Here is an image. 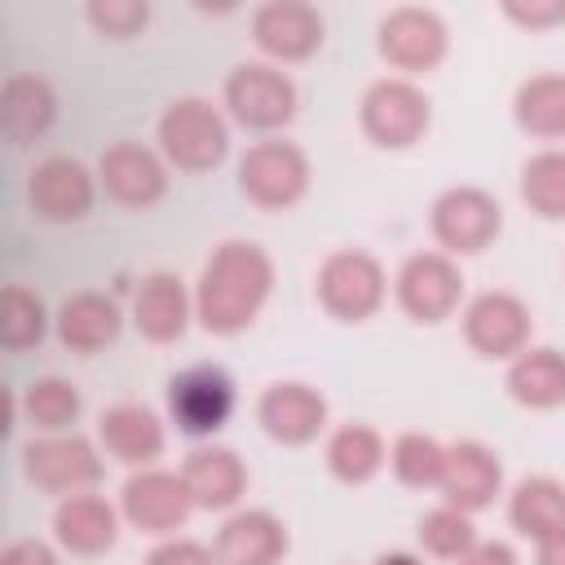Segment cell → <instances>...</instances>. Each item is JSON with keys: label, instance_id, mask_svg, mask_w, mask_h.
I'll return each mask as SVG.
<instances>
[{"label": "cell", "instance_id": "1", "mask_svg": "<svg viewBox=\"0 0 565 565\" xmlns=\"http://www.w3.org/2000/svg\"><path fill=\"white\" fill-rule=\"evenodd\" d=\"M269 296H274V256L260 243L230 238L207 256L194 282V318L212 335H238L256 322Z\"/></svg>", "mask_w": 565, "mask_h": 565}, {"label": "cell", "instance_id": "2", "mask_svg": "<svg viewBox=\"0 0 565 565\" xmlns=\"http://www.w3.org/2000/svg\"><path fill=\"white\" fill-rule=\"evenodd\" d=\"M159 154L181 172H212L230 154V124L207 97H177L159 115Z\"/></svg>", "mask_w": 565, "mask_h": 565}, {"label": "cell", "instance_id": "3", "mask_svg": "<svg viewBox=\"0 0 565 565\" xmlns=\"http://www.w3.org/2000/svg\"><path fill=\"white\" fill-rule=\"evenodd\" d=\"M22 472L35 490L49 494H88L106 477L102 450L79 433H40L22 446Z\"/></svg>", "mask_w": 565, "mask_h": 565}, {"label": "cell", "instance_id": "4", "mask_svg": "<svg viewBox=\"0 0 565 565\" xmlns=\"http://www.w3.org/2000/svg\"><path fill=\"white\" fill-rule=\"evenodd\" d=\"M309 181H313L309 154H305L296 141H282V137L256 141V146H247V154L238 159V190H243L256 207H269V212L296 207V203L309 194Z\"/></svg>", "mask_w": 565, "mask_h": 565}, {"label": "cell", "instance_id": "5", "mask_svg": "<svg viewBox=\"0 0 565 565\" xmlns=\"http://www.w3.org/2000/svg\"><path fill=\"white\" fill-rule=\"evenodd\" d=\"M296 106H300V93H296L291 75L274 62H243L225 79V110L234 124H243L252 132L287 128L296 119Z\"/></svg>", "mask_w": 565, "mask_h": 565}, {"label": "cell", "instance_id": "6", "mask_svg": "<svg viewBox=\"0 0 565 565\" xmlns=\"http://www.w3.org/2000/svg\"><path fill=\"white\" fill-rule=\"evenodd\" d=\"M362 132L384 146V150H406L415 141H424L428 124H433V102L419 84H411L406 75H388V79H375L366 93H362Z\"/></svg>", "mask_w": 565, "mask_h": 565}, {"label": "cell", "instance_id": "7", "mask_svg": "<svg viewBox=\"0 0 565 565\" xmlns=\"http://www.w3.org/2000/svg\"><path fill=\"white\" fill-rule=\"evenodd\" d=\"M388 296L384 265L362 247H340L318 265V305L340 322H366Z\"/></svg>", "mask_w": 565, "mask_h": 565}, {"label": "cell", "instance_id": "8", "mask_svg": "<svg viewBox=\"0 0 565 565\" xmlns=\"http://www.w3.org/2000/svg\"><path fill=\"white\" fill-rule=\"evenodd\" d=\"M428 225H433V238L446 256H477L499 238L503 207L481 185H450L433 199Z\"/></svg>", "mask_w": 565, "mask_h": 565}, {"label": "cell", "instance_id": "9", "mask_svg": "<svg viewBox=\"0 0 565 565\" xmlns=\"http://www.w3.org/2000/svg\"><path fill=\"white\" fill-rule=\"evenodd\" d=\"M238 406V388L225 366L216 362H194L168 380V415L177 433L185 437H212L230 424Z\"/></svg>", "mask_w": 565, "mask_h": 565}, {"label": "cell", "instance_id": "10", "mask_svg": "<svg viewBox=\"0 0 565 565\" xmlns=\"http://www.w3.org/2000/svg\"><path fill=\"white\" fill-rule=\"evenodd\" d=\"M530 305L512 291H477L463 305V340L472 353L490 358V362H512L516 353L530 349Z\"/></svg>", "mask_w": 565, "mask_h": 565}, {"label": "cell", "instance_id": "11", "mask_svg": "<svg viewBox=\"0 0 565 565\" xmlns=\"http://www.w3.org/2000/svg\"><path fill=\"white\" fill-rule=\"evenodd\" d=\"M393 296L415 322H446L463 300V274L446 252H415L393 278Z\"/></svg>", "mask_w": 565, "mask_h": 565}, {"label": "cell", "instance_id": "12", "mask_svg": "<svg viewBox=\"0 0 565 565\" xmlns=\"http://www.w3.org/2000/svg\"><path fill=\"white\" fill-rule=\"evenodd\" d=\"M119 512H124V521L132 530L168 539L190 521L194 499H190L181 472H172V468H137L119 490Z\"/></svg>", "mask_w": 565, "mask_h": 565}, {"label": "cell", "instance_id": "13", "mask_svg": "<svg viewBox=\"0 0 565 565\" xmlns=\"http://www.w3.org/2000/svg\"><path fill=\"white\" fill-rule=\"evenodd\" d=\"M380 57L402 71V75H419V71H433L446 49H450V31L441 22L437 9H424V4H397L393 13H384L380 22Z\"/></svg>", "mask_w": 565, "mask_h": 565}, {"label": "cell", "instance_id": "14", "mask_svg": "<svg viewBox=\"0 0 565 565\" xmlns=\"http://www.w3.org/2000/svg\"><path fill=\"white\" fill-rule=\"evenodd\" d=\"M97 172H88L71 154H49L26 172V207L49 225H71L93 212Z\"/></svg>", "mask_w": 565, "mask_h": 565}, {"label": "cell", "instance_id": "15", "mask_svg": "<svg viewBox=\"0 0 565 565\" xmlns=\"http://www.w3.org/2000/svg\"><path fill=\"white\" fill-rule=\"evenodd\" d=\"M97 185L119 207H154L168 194V159L141 141H115L97 159Z\"/></svg>", "mask_w": 565, "mask_h": 565}, {"label": "cell", "instance_id": "16", "mask_svg": "<svg viewBox=\"0 0 565 565\" xmlns=\"http://www.w3.org/2000/svg\"><path fill=\"white\" fill-rule=\"evenodd\" d=\"M252 40L274 62H305L322 49L327 22L305 0H269L252 13Z\"/></svg>", "mask_w": 565, "mask_h": 565}, {"label": "cell", "instance_id": "17", "mask_svg": "<svg viewBox=\"0 0 565 565\" xmlns=\"http://www.w3.org/2000/svg\"><path fill=\"white\" fill-rule=\"evenodd\" d=\"M441 499L459 512H481L499 499L503 490V463L499 455L477 441V437H463V441H450L446 446V468H441Z\"/></svg>", "mask_w": 565, "mask_h": 565}, {"label": "cell", "instance_id": "18", "mask_svg": "<svg viewBox=\"0 0 565 565\" xmlns=\"http://www.w3.org/2000/svg\"><path fill=\"white\" fill-rule=\"evenodd\" d=\"M256 419H260V428L274 441H282V446H309L327 428V397L313 384L282 380V384H269L260 393Z\"/></svg>", "mask_w": 565, "mask_h": 565}, {"label": "cell", "instance_id": "19", "mask_svg": "<svg viewBox=\"0 0 565 565\" xmlns=\"http://www.w3.org/2000/svg\"><path fill=\"white\" fill-rule=\"evenodd\" d=\"M97 441L119 463L154 468V459L163 455L168 433H163V419L150 406H141V402H115L97 419Z\"/></svg>", "mask_w": 565, "mask_h": 565}, {"label": "cell", "instance_id": "20", "mask_svg": "<svg viewBox=\"0 0 565 565\" xmlns=\"http://www.w3.org/2000/svg\"><path fill=\"white\" fill-rule=\"evenodd\" d=\"M194 318V296L185 291V282L168 269H154L141 278V287L132 291V322L150 344H172L185 335Z\"/></svg>", "mask_w": 565, "mask_h": 565}, {"label": "cell", "instance_id": "21", "mask_svg": "<svg viewBox=\"0 0 565 565\" xmlns=\"http://www.w3.org/2000/svg\"><path fill=\"white\" fill-rule=\"evenodd\" d=\"M216 565H278L287 556V525L265 508H243L216 530Z\"/></svg>", "mask_w": 565, "mask_h": 565}, {"label": "cell", "instance_id": "22", "mask_svg": "<svg viewBox=\"0 0 565 565\" xmlns=\"http://www.w3.org/2000/svg\"><path fill=\"white\" fill-rule=\"evenodd\" d=\"M119 516L124 512L115 503H106L102 494H93V490L71 494L53 512V539L75 556H102L119 539Z\"/></svg>", "mask_w": 565, "mask_h": 565}, {"label": "cell", "instance_id": "23", "mask_svg": "<svg viewBox=\"0 0 565 565\" xmlns=\"http://www.w3.org/2000/svg\"><path fill=\"white\" fill-rule=\"evenodd\" d=\"M181 477H185L194 508H203V512H225L247 494V468L230 446L190 450V459L181 463Z\"/></svg>", "mask_w": 565, "mask_h": 565}, {"label": "cell", "instance_id": "24", "mask_svg": "<svg viewBox=\"0 0 565 565\" xmlns=\"http://www.w3.org/2000/svg\"><path fill=\"white\" fill-rule=\"evenodd\" d=\"M53 327H57V340L71 353H102L119 340L124 313L106 291H75V296L62 300Z\"/></svg>", "mask_w": 565, "mask_h": 565}, {"label": "cell", "instance_id": "25", "mask_svg": "<svg viewBox=\"0 0 565 565\" xmlns=\"http://www.w3.org/2000/svg\"><path fill=\"white\" fill-rule=\"evenodd\" d=\"M0 119H4V137L9 146H31L40 141L53 119H57V93L44 75L31 71H13L4 79V97H0Z\"/></svg>", "mask_w": 565, "mask_h": 565}, {"label": "cell", "instance_id": "26", "mask_svg": "<svg viewBox=\"0 0 565 565\" xmlns=\"http://www.w3.org/2000/svg\"><path fill=\"white\" fill-rule=\"evenodd\" d=\"M508 397L530 411H556L565 406V353L552 344H530L508 362Z\"/></svg>", "mask_w": 565, "mask_h": 565}, {"label": "cell", "instance_id": "27", "mask_svg": "<svg viewBox=\"0 0 565 565\" xmlns=\"http://www.w3.org/2000/svg\"><path fill=\"white\" fill-rule=\"evenodd\" d=\"M508 521L516 534H525L534 543L561 534L565 530V481H556V477L516 481V490L508 499Z\"/></svg>", "mask_w": 565, "mask_h": 565}, {"label": "cell", "instance_id": "28", "mask_svg": "<svg viewBox=\"0 0 565 565\" xmlns=\"http://www.w3.org/2000/svg\"><path fill=\"white\" fill-rule=\"evenodd\" d=\"M512 119L521 132L539 141H561L565 137V75L543 71V75L521 79L512 97Z\"/></svg>", "mask_w": 565, "mask_h": 565}, {"label": "cell", "instance_id": "29", "mask_svg": "<svg viewBox=\"0 0 565 565\" xmlns=\"http://www.w3.org/2000/svg\"><path fill=\"white\" fill-rule=\"evenodd\" d=\"M388 463V446L371 424H340L327 437V468L344 486H366Z\"/></svg>", "mask_w": 565, "mask_h": 565}, {"label": "cell", "instance_id": "30", "mask_svg": "<svg viewBox=\"0 0 565 565\" xmlns=\"http://www.w3.org/2000/svg\"><path fill=\"white\" fill-rule=\"evenodd\" d=\"M18 411H22L26 424L40 428V433H66V428L79 419L84 397H79V388H75L71 380H62V375H44V380H31V384L22 388Z\"/></svg>", "mask_w": 565, "mask_h": 565}, {"label": "cell", "instance_id": "31", "mask_svg": "<svg viewBox=\"0 0 565 565\" xmlns=\"http://www.w3.org/2000/svg\"><path fill=\"white\" fill-rule=\"evenodd\" d=\"M521 199L543 221H565V150L547 146L521 168Z\"/></svg>", "mask_w": 565, "mask_h": 565}, {"label": "cell", "instance_id": "32", "mask_svg": "<svg viewBox=\"0 0 565 565\" xmlns=\"http://www.w3.org/2000/svg\"><path fill=\"white\" fill-rule=\"evenodd\" d=\"M49 331V309L44 300L22 287V282H9L4 287V300H0V344L9 353H22V349H35Z\"/></svg>", "mask_w": 565, "mask_h": 565}, {"label": "cell", "instance_id": "33", "mask_svg": "<svg viewBox=\"0 0 565 565\" xmlns=\"http://www.w3.org/2000/svg\"><path fill=\"white\" fill-rule=\"evenodd\" d=\"M388 468L402 486L411 490H428L441 486V468H446V446L433 433H402L388 446Z\"/></svg>", "mask_w": 565, "mask_h": 565}, {"label": "cell", "instance_id": "34", "mask_svg": "<svg viewBox=\"0 0 565 565\" xmlns=\"http://www.w3.org/2000/svg\"><path fill=\"white\" fill-rule=\"evenodd\" d=\"M415 534H419V547H424L428 556H437V561H459V556L477 543V525H472V516L459 512V508H450V503L424 512Z\"/></svg>", "mask_w": 565, "mask_h": 565}, {"label": "cell", "instance_id": "35", "mask_svg": "<svg viewBox=\"0 0 565 565\" xmlns=\"http://www.w3.org/2000/svg\"><path fill=\"white\" fill-rule=\"evenodd\" d=\"M84 18L93 22L97 35H106V40H128V35H137V31L150 22V4H146V0H93V4L84 9Z\"/></svg>", "mask_w": 565, "mask_h": 565}, {"label": "cell", "instance_id": "36", "mask_svg": "<svg viewBox=\"0 0 565 565\" xmlns=\"http://www.w3.org/2000/svg\"><path fill=\"white\" fill-rule=\"evenodd\" d=\"M146 565H216V552L199 539H185V534H168L163 543L150 547Z\"/></svg>", "mask_w": 565, "mask_h": 565}, {"label": "cell", "instance_id": "37", "mask_svg": "<svg viewBox=\"0 0 565 565\" xmlns=\"http://www.w3.org/2000/svg\"><path fill=\"white\" fill-rule=\"evenodd\" d=\"M503 13L516 22V26H552V22H565V0H530V4H521V0H508L503 4Z\"/></svg>", "mask_w": 565, "mask_h": 565}, {"label": "cell", "instance_id": "38", "mask_svg": "<svg viewBox=\"0 0 565 565\" xmlns=\"http://www.w3.org/2000/svg\"><path fill=\"white\" fill-rule=\"evenodd\" d=\"M0 565H57V552L44 539H13L4 543Z\"/></svg>", "mask_w": 565, "mask_h": 565}, {"label": "cell", "instance_id": "39", "mask_svg": "<svg viewBox=\"0 0 565 565\" xmlns=\"http://www.w3.org/2000/svg\"><path fill=\"white\" fill-rule=\"evenodd\" d=\"M455 565H516V552L503 539H477Z\"/></svg>", "mask_w": 565, "mask_h": 565}, {"label": "cell", "instance_id": "40", "mask_svg": "<svg viewBox=\"0 0 565 565\" xmlns=\"http://www.w3.org/2000/svg\"><path fill=\"white\" fill-rule=\"evenodd\" d=\"M539 565H565V530L539 543Z\"/></svg>", "mask_w": 565, "mask_h": 565}, {"label": "cell", "instance_id": "41", "mask_svg": "<svg viewBox=\"0 0 565 565\" xmlns=\"http://www.w3.org/2000/svg\"><path fill=\"white\" fill-rule=\"evenodd\" d=\"M375 565H424V556H415V552H384V556H375Z\"/></svg>", "mask_w": 565, "mask_h": 565}]
</instances>
